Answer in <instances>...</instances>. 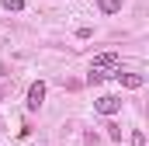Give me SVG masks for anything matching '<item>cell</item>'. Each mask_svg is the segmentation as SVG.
Returning a JSON list of instances; mask_svg holds the SVG:
<instances>
[{
  "label": "cell",
  "mask_w": 149,
  "mask_h": 146,
  "mask_svg": "<svg viewBox=\"0 0 149 146\" xmlns=\"http://www.w3.org/2000/svg\"><path fill=\"white\" fill-rule=\"evenodd\" d=\"M114 80H118L121 87H128V91H139V87L146 84V77H142V73H121V70H118V77H114Z\"/></svg>",
  "instance_id": "3957f363"
},
{
  "label": "cell",
  "mask_w": 149,
  "mask_h": 146,
  "mask_svg": "<svg viewBox=\"0 0 149 146\" xmlns=\"http://www.w3.org/2000/svg\"><path fill=\"white\" fill-rule=\"evenodd\" d=\"M24 0H3V11H21Z\"/></svg>",
  "instance_id": "8992f818"
},
{
  "label": "cell",
  "mask_w": 149,
  "mask_h": 146,
  "mask_svg": "<svg viewBox=\"0 0 149 146\" xmlns=\"http://www.w3.org/2000/svg\"><path fill=\"white\" fill-rule=\"evenodd\" d=\"M108 136H111L114 143H118V139H121V129H118V125H114V122H111V125H108Z\"/></svg>",
  "instance_id": "ba28073f"
},
{
  "label": "cell",
  "mask_w": 149,
  "mask_h": 146,
  "mask_svg": "<svg viewBox=\"0 0 149 146\" xmlns=\"http://www.w3.org/2000/svg\"><path fill=\"white\" fill-rule=\"evenodd\" d=\"M94 35V28H87V25H83V28H80V32H76V38H83V42H87V38Z\"/></svg>",
  "instance_id": "9c48e42d"
},
{
  "label": "cell",
  "mask_w": 149,
  "mask_h": 146,
  "mask_svg": "<svg viewBox=\"0 0 149 146\" xmlns=\"http://www.w3.org/2000/svg\"><path fill=\"white\" fill-rule=\"evenodd\" d=\"M97 7H101V14H118L121 11V0H97Z\"/></svg>",
  "instance_id": "5b68a950"
},
{
  "label": "cell",
  "mask_w": 149,
  "mask_h": 146,
  "mask_svg": "<svg viewBox=\"0 0 149 146\" xmlns=\"http://www.w3.org/2000/svg\"><path fill=\"white\" fill-rule=\"evenodd\" d=\"M42 101H45V84L35 80V84L28 87V111H38V108H42Z\"/></svg>",
  "instance_id": "7a4b0ae2"
},
{
  "label": "cell",
  "mask_w": 149,
  "mask_h": 146,
  "mask_svg": "<svg viewBox=\"0 0 149 146\" xmlns=\"http://www.w3.org/2000/svg\"><path fill=\"white\" fill-rule=\"evenodd\" d=\"M132 146H146V136H142V129H135V132H132Z\"/></svg>",
  "instance_id": "52a82bcc"
},
{
  "label": "cell",
  "mask_w": 149,
  "mask_h": 146,
  "mask_svg": "<svg viewBox=\"0 0 149 146\" xmlns=\"http://www.w3.org/2000/svg\"><path fill=\"white\" fill-rule=\"evenodd\" d=\"M94 111H97V115H118V111H121V98H118V94H101V98L94 101Z\"/></svg>",
  "instance_id": "6da1fadb"
},
{
  "label": "cell",
  "mask_w": 149,
  "mask_h": 146,
  "mask_svg": "<svg viewBox=\"0 0 149 146\" xmlns=\"http://www.w3.org/2000/svg\"><path fill=\"white\" fill-rule=\"evenodd\" d=\"M83 146H97V136H94V132H87V139H83Z\"/></svg>",
  "instance_id": "30bf717a"
},
{
  "label": "cell",
  "mask_w": 149,
  "mask_h": 146,
  "mask_svg": "<svg viewBox=\"0 0 149 146\" xmlns=\"http://www.w3.org/2000/svg\"><path fill=\"white\" fill-rule=\"evenodd\" d=\"M7 94H10V87H0V101H3V98H7Z\"/></svg>",
  "instance_id": "8fae6325"
},
{
  "label": "cell",
  "mask_w": 149,
  "mask_h": 146,
  "mask_svg": "<svg viewBox=\"0 0 149 146\" xmlns=\"http://www.w3.org/2000/svg\"><path fill=\"white\" fill-rule=\"evenodd\" d=\"M0 129H3V125H0Z\"/></svg>",
  "instance_id": "7c38bea8"
},
{
  "label": "cell",
  "mask_w": 149,
  "mask_h": 146,
  "mask_svg": "<svg viewBox=\"0 0 149 146\" xmlns=\"http://www.w3.org/2000/svg\"><path fill=\"white\" fill-rule=\"evenodd\" d=\"M114 66H118V52H101L90 63V70H114Z\"/></svg>",
  "instance_id": "277c9868"
}]
</instances>
